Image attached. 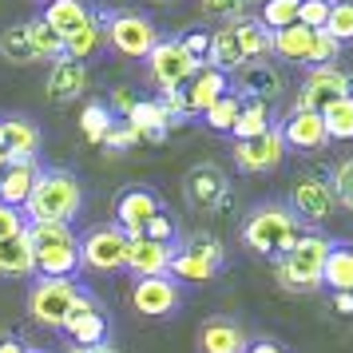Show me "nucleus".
I'll use <instances>...</instances> for the list:
<instances>
[{
    "label": "nucleus",
    "mask_w": 353,
    "mask_h": 353,
    "mask_svg": "<svg viewBox=\"0 0 353 353\" xmlns=\"http://www.w3.org/2000/svg\"><path fill=\"white\" fill-rule=\"evenodd\" d=\"M36 175H40L36 159H8L0 167V203L24 210V203H28V194L36 187Z\"/></svg>",
    "instance_id": "nucleus-22"
},
{
    "label": "nucleus",
    "mask_w": 353,
    "mask_h": 353,
    "mask_svg": "<svg viewBox=\"0 0 353 353\" xmlns=\"http://www.w3.org/2000/svg\"><path fill=\"white\" fill-rule=\"evenodd\" d=\"M325 254H330V239H325V234H314V230L302 234L286 254L274 262L278 286L290 290V294H314V290H321Z\"/></svg>",
    "instance_id": "nucleus-4"
},
{
    "label": "nucleus",
    "mask_w": 353,
    "mask_h": 353,
    "mask_svg": "<svg viewBox=\"0 0 353 353\" xmlns=\"http://www.w3.org/2000/svg\"><path fill=\"white\" fill-rule=\"evenodd\" d=\"M187 254H199V258H207V262H214L219 270L226 266V250H223V242L214 239V234H207V230H194L187 242H179Z\"/></svg>",
    "instance_id": "nucleus-41"
},
{
    "label": "nucleus",
    "mask_w": 353,
    "mask_h": 353,
    "mask_svg": "<svg viewBox=\"0 0 353 353\" xmlns=\"http://www.w3.org/2000/svg\"><path fill=\"white\" fill-rule=\"evenodd\" d=\"M24 230H28V219H24V210L4 207V203H0V239H17V234H24Z\"/></svg>",
    "instance_id": "nucleus-47"
},
{
    "label": "nucleus",
    "mask_w": 353,
    "mask_h": 353,
    "mask_svg": "<svg viewBox=\"0 0 353 353\" xmlns=\"http://www.w3.org/2000/svg\"><path fill=\"white\" fill-rule=\"evenodd\" d=\"M183 305V290L171 274H155V278H135L131 282V310L139 318H171Z\"/></svg>",
    "instance_id": "nucleus-11"
},
{
    "label": "nucleus",
    "mask_w": 353,
    "mask_h": 353,
    "mask_svg": "<svg viewBox=\"0 0 353 353\" xmlns=\"http://www.w3.org/2000/svg\"><path fill=\"white\" fill-rule=\"evenodd\" d=\"M143 239H151V242H179V226H175V219L167 214V210H159L151 223L143 226Z\"/></svg>",
    "instance_id": "nucleus-44"
},
{
    "label": "nucleus",
    "mask_w": 353,
    "mask_h": 353,
    "mask_svg": "<svg viewBox=\"0 0 353 353\" xmlns=\"http://www.w3.org/2000/svg\"><path fill=\"white\" fill-rule=\"evenodd\" d=\"M159 210H163V199L151 191V187H123V191L115 194V203H112L115 226H119L128 239H139L143 226L151 223Z\"/></svg>",
    "instance_id": "nucleus-14"
},
{
    "label": "nucleus",
    "mask_w": 353,
    "mask_h": 353,
    "mask_svg": "<svg viewBox=\"0 0 353 353\" xmlns=\"http://www.w3.org/2000/svg\"><path fill=\"white\" fill-rule=\"evenodd\" d=\"M123 258H128V234L115 223L92 226V230L80 234V270L115 274V270H123Z\"/></svg>",
    "instance_id": "nucleus-7"
},
{
    "label": "nucleus",
    "mask_w": 353,
    "mask_h": 353,
    "mask_svg": "<svg viewBox=\"0 0 353 353\" xmlns=\"http://www.w3.org/2000/svg\"><path fill=\"white\" fill-rule=\"evenodd\" d=\"M330 4L334 0H302V8H298V24H305V28H325V17H330Z\"/></svg>",
    "instance_id": "nucleus-46"
},
{
    "label": "nucleus",
    "mask_w": 353,
    "mask_h": 353,
    "mask_svg": "<svg viewBox=\"0 0 353 353\" xmlns=\"http://www.w3.org/2000/svg\"><path fill=\"white\" fill-rule=\"evenodd\" d=\"M0 353H28V345H24V341H20V337H0Z\"/></svg>",
    "instance_id": "nucleus-52"
},
{
    "label": "nucleus",
    "mask_w": 353,
    "mask_h": 353,
    "mask_svg": "<svg viewBox=\"0 0 353 353\" xmlns=\"http://www.w3.org/2000/svg\"><path fill=\"white\" fill-rule=\"evenodd\" d=\"M321 286L330 294H353V242H330Z\"/></svg>",
    "instance_id": "nucleus-26"
},
{
    "label": "nucleus",
    "mask_w": 353,
    "mask_h": 353,
    "mask_svg": "<svg viewBox=\"0 0 353 353\" xmlns=\"http://www.w3.org/2000/svg\"><path fill=\"white\" fill-rule=\"evenodd\" d=\"M310 48H314V28H305V24H290V28L270 32V52L282 56L286 64H310Z\"/></svg>",
    "instance_id": "nucleus-27"
},
{
    "label": "nucleus",
    "mask_w": 353,
    "mask_h": 353,
    "mask_svg": "<svg viewBox=\"0 0 353 353\" xmlns=\"http://www.w3.org/2000/svg\"><path fill=\"white\" fill-rule=\"evenodd\" d=\"M199 68H203V64H199L183 44H179V36L159 40V44L151 48V56H147V76H151V83L159 88L163 96H167V92H179V88L191 80Z\"/></svg>",
    "instance_id": "nucleus-8"
},
{
    "label": "nucleus",
    "mask_w": 353,
    "mask_h": 353,
    "mask_svg": "<svg viewBox=\"0 0 353 353\" xmlns=\"http://www.w3.org/2000/svg\"><path fill=\"white\" fill-rule=\"evenodd\" d=\"M337 56H341V44H337L325 28H318V32H314V48H310V64L305 68H330V64H337Z\"/></svg>",
    "instance_id": "nucleus-43"
},
{
    "label": "nucleus",
    "mask_w": 353,
    "mask_h": 353,
    "mask_svg": "<svg viewBox=\"0 0 353 353\" xmlns=\"http://www.w3.org/2000/svg\"><path fill=\"white\" fill-rule=\"evenodd\" d=\"M28 353H40V350H28Z\"/></svg>",
    "instance_id": "nucleus-55"
},
{
    "label": "nucleus",
    "mask_w": 353,
    "mask_h": 353,
    "mask_svg": "<svg viewBox=\"0 0 353 353\" xmlns=\"http://www.w3.org/2000/svg\"><path fill=\"white\" fill-rule=\"evenodd\" d=\"M246 353H286V345H278V341H266V337H262V341H250Z\"/></svg>",
    "instance_id": "nucleus-51"
},
{
    "label": "nucleus",
    "mask_w": 353,
    "mask_h": 353,
    "mask_svg": "<svg viewBox=\"0 0 353 353\" xmlns=\"http://www.w3.org/2000/svg\"><path fill=\"white\" fill-rule=\"evenodd\" d=\"M60 334L72 345H103V341H112V325H108L103 302H99L96 294L83 290L80 298H76V305H72V314L64 318V325H60Z\"/></svg>",
    "instance_id": "nucleus-9"
},
{
    "label": "nucleus",
    "mask_w": 353,
    "mask_h": 353,
    "mask_svg": "<svg viewBox=\"0 0 353 353\" xmlns=\"http://www.w3.org/2000/svg\"><path fill=\"white\" fill-rule=\"evenodd\" d=\"M40 17L48 20L52 28L68 40L72 32H80L83 24H88L92 8H88L83 0H44V12H40Z\"/></svg>",
    "instance_id": "nucleus-30"
},
{
    "label": "nucleus",
    "mask_w": 353,
    "mask_h": 353,
    "mask_svg": "<svg viewBox=\"0 0 353 353\" xmlns=\"http://www.w3.org/2000/svg\"><path fill=\"white\" fill-rule=\"evenodd\" d=\"M0 143L8 159H36L40 155V128L28 115H0Z\"/></svg>",
    "instance_id": "nucleus-23"
},
{
    "label": "nucleus",
    "mask_w": 353,
    "mask_h": 353,
    "mask_svg": "<svg viewBox=\"0 0 353 353\" xmlns=\"http://www.w3.org/2000/svg\"><path fill=\"white\" fill-rule=\"evenodd\" d=\"M250 4L254 0H203V12L207 17H219V20H239V17H246Z\"/></svg>",
    "instance_id": "nucleus-45"
},
{
    "label": "nucleus",
    "mask_w": 353,
    "mask_h": 353,
    "mask_svg": "<svg viewBox=\"0 0 353 353\" xmlns=\"http://www.w3.org/2000/svg\"><path fill=\"white\" fill-rule=\"evenodd\" d=\"M88 83H92V72H88V64H80V60H56L48 72V80H44V96L52 99V103H72V99H80L83 92H88Z\"/></svg>",
    "instance_id": "nucleus-19"
},
{
    "label": "nucleus",
    "mask_w": 353,
    "mask_h": 353,
    "mask_svg": "<svg viewBox=\"0 0 353 353\" xmlns=\"http://www.w3.org/2000/svg\"><path fill=\"white\" fill-rule=\"evenodd\" d=\"M246 64L239 44V32H234V20H226L223 28L210 32V52H207V68H219L223 76H234L239 68Z\"/></svg>",
    "instance_id": "nucleus-24"
},
{
    "label": "nucleus",
    "mask_w": 353,
    "mask_h": 353,
    "mask_svg": "<svg viewBox=\"0 0 353 353\" xmlns=\"http://www.w3.org/2000/svg\"><path fill=\"white\" fill-rule=\"evenodd\" d=\"M330 187H334V194H337V207L353 210V155H345V159L334 167Z\"/></svg>",
    "instance_id": "nucleus-42"
},
{
    "label": "nucleus",
    "mask_w": 353,
    "mask_h": 353,
    "mask_svg": "<svg viewBox=\"0 0 353 353\" xmlns=\"http://www.w3.org/2000/svg\"><path fill=\"white\" fill-rule=\"evenodd\" d=\"M321 123H325V139H341V143H350L353 139V96L334 99V103L321 112Z\"/></svg>",
    "instance_id": "nucleus-36"
},
{
    "label": "nucleus",
    "mask_w": 353,
    "mask_h": 353,
    "mask_svg": "<svg viewBox=\"0 0 353 353\" xmlns=\"http://www.w3.org/2000/svg\"><path fill=\"white\" fill-rule=\"evenodd\" d=\"M24 32H28V44H32V56H36V60H44V64L64 60V36L56 32V28H52L44 17L24 20Z\"/></svg>",
    "instance_id": "nucleus-31"
},
{
    "label": "nucleus",
    "mask_w": 353,
    "mask_h": 353,
    "mask_svg": "<svg viewBox=\"0 0 353 353\" xmlns=\"http://www.w3.org/2000/svg\"><path fill=\"white\" fill-rule=\"evenodd\" d=\"M286 207L298 214V223L302 226H318L337 210V194H334V187H330V179L298 175L294 179V187H290V203Z\"/></svg>",
    "instance_id": "nucleus-10"
},
{
    "label": "nucleus",
    "mask_w": 353,
    "mask_h": 353,
    "mask_svg": "<svg viewBox=\"0 0 353 353\" xmlns=\"http://www.w3.org/2000/svg\"><path fill=\"white\" fill-rule=\"evenodd\" d=\"M325 32L337 44H353V0H334L330 17H325Z\"/></svg>",
    "instance_id": "nucleus-40"
},
{
    "label": "nucleus",
    "mask_w": 353,
    "mask_h": 353,
    "mask_svg": "<svg viewBox=\"0 0 353 353\" xmlns=\"http://www.w3.org/2000/svg\"><path fill=\"white\" fill-rule=\"evenodd\" d=\"M68 353H123V350H115L112 341H103V345H72Z\"/></svg>",
    "instance_id": "nucleus-53"
},
{
    "label": "nucleus",
    "mask_w": 353,
    "mask_h": 353,
    "mask_svg": "<svg viewBox=\"0 0 353 353\" xmlns=\"http://www.w3.org/2000/svg\"><path fill=\"white\" fill-rule=\"evenodd\" d=\"M282 131V139H286V151H321V147L330 143L325 139V123H321L318 112H302V108H290V115L278 123Z\"/></svg>",
    "instance_id": "nucleus-20"
},
{
    "label": "nucleus",
    "mask_w": 353,
    "mask_h": 353,
    "mask_svg": "<svg viewBox=\"0 0 353 353\" xmlns=\"http://www.w3.org/2000/svg\"><path fill=\"white\" fill-rule=\"evenodd\" d=\"M341 96H353V76H345L341 68H310V76H305L302 92H298V103L294 108H302V112H325L334 99Z\"/></svg>",
    "instance_id": "nucleus-13"
},
{
    "label": "nucleus",
    "mask_w": 353,
    "mask_h": 353,
    "mask_svg": "<svg viewBox=\"0 0 353 353\" xmlns=\"http://www.w3.org/2000/svg\"><path fill=\"white\" fill-rule=\"evenodd\" d=\"M0 60H8V64H36L32 56V44H28V32H24V24H8L4 32H0Z\"/></svg>",
    "instance_id": "nucleus-37"
},
{
    "label": "nucleus",
    "mask_w": 353,
    "mask_h": 353,
    "mask_svg": "<svg viewBox=\"0 0 353 353\" xmlns=\"http://www.w3.org/2000/svg\"><path fill=\"white\" fill-rule=\"evenodd\" d=\"M183 194H187V207L191 210L210 214V210H219L226 203L230 183H226L223 167H214V163H199V167H191V171L183 175Z\"/></svg>",
    "instance_id": "nucleus-15"
},
{
    "label": "nucleus",
    "mask_w": 353,
    "mask_h": 353,
    "mask_svg": "<svg viewBox=\"0 0 353 353\" xmlns=\"http://www.w3.org/2000/svg\"><path fill=\"white\" fill-rule=\"evenodd\" d=\"M230 92H239L242 99H262V103H270V99L282 96V76H278V68L266 64V60H250V64H242L234 72V88Z\"/></svg>",
    "instance_id": "nucleus-18"
},
{
    "label": "nucleus",
    "mask_w": 353,
    "mask_h": 353,
    "mask_svg": "<svg viewBox=\"0 0 353 353\" xmlns=\"http://www.w3.org/2000/svg\"><path fill=\"white\" fill-rule=\"evenodd\" d=\"M239 112H242V96H239V92H226V96H219L207 112H203V123H207L210 131H226V135H230Z\"/></svg>",
    "instance_id": "nucleus-38"
},
{
    "label": "nucleus",
    "mask_w": 353,
    "mask_h": 353,
    "mask_svg": "<svg viewBox=\"0 0 353 353\" xmlns=\"http://www.w3.org/2000/svg\"><path fill=\"white\" fill-rule=\"evenodd\" d=\"M270 108L262 103V99H242V112L239 119H234V128H230V135H234V143L239 139H254V135H262V131H270Z\"/></svg>",
    "instance_id": "nucleus-34"
},
{
    "label": "nucleus",
    "mask_w": 353,
    "mask_h": 353,
    "mask_svg": "<svg viewBox=\"0 0 353 353\" xmlns=\"http://www.w3.org/2000/svg\"><path fill=\"white\" fill-rule=\"evenodd\" d=\"M36 254V278H76L80 274V234L68 223H28Z\"/></svg>",
    "instance_id": "nucleus-3"
},
{
    "label": "nucleus",
    "mask_w": 353,
    "mask_h": 353,
    "mask_svg": "<svg viewBox=\"0 0 353 353\" xmlns=\"http://www.w3.org/2000/svg\"><path fill=\"white\" fill-rule=\"evenodd\" d=\"M115 123H119V119L112 115V108H108L103 99H88V103H83L80 131H83V139H88V143H103V139H108V131H112Z\"/></svg>",
    "instance_id": "nucleus-33"
},
{
    "label": "nucleus",
    "mask_w": 353,
    "mask_h": 353,
    "mask_svg": "<svg viewBox=\"0 0 353 353\" xmlns=\"http://www.w3.org/2000/svg\"><path fill=\"white\" fill-rule=\"evenodd\" d=\"M337 314H353V294H334Z\"/></svg>",
    "instance_id": "nucleus-54"
},
{
    "label": "nucleus",
    "mask_w": 353,
    "mask_h": 353,
    "mask_svg": "<svg viewBox=\"0 0 353 353\" xmlns=\"http://www.w3.org/2000/svg\"><path fill=\"white\" fill-rule=\"evenodd\" d=\"M103 36H108V44H112L119 56H128V60H147L151 48L163 40L159 28L151 24V17H143V12H128V8H119V12H103Z\"/></svg>",
    "instance_id": "nucleus-6"
},
{
    "label": "nucleus",
    "mask_w": 353,
    "mask_h": 353,
    "mask_svg": "<svg viewBox=\"0 0 353 353\" xmlns=\"http://www.w3.org/2000/svg\"><path fill=\"white\" fill-rule=\"evenodd\" d=\"M234 32H239V44H242L246 64L270 56V28H266L258 17H239V20H234Z\"/></svg>",
    "instance_id": "nucleus-32"
},
{
    "label": "nucleus",
    "mask_w": 353,
    "mask_h": 353,
    "mask_svg": "<svg viewBox=\"0 0 353 353\" xmlns=\"http://www.w3.org/2000/svg\"><path fill=\"white\" fill-rule=\"evenodd\" d=\"M226 92H230V76H223L219 68L203 64L191 80L179 88V96H183V112L187 115H203L210 103H214L219 96H226Z\"/></svg>",
    "instance_id": "nucleus-17"
},
{
    "label": "nucleus",
    "mask_w": 353,
    "mask_h": 353,
    "mask_svg": "<svg viewBox=\"0 0 353 353\" xmlns=\"http://www.w3.org/2000/svg\"><path fill=\"white\" fill-rule=\"evenodd\" d=\"M80 294H83V286L76 278H32V290H28V318H32L36 325L60 334V325H64V318L72 314V305H76Z\"/></svg>",
    "instance_id": "nucleus-5"
},
{
    "label": "nucleus",
    "mask_w": 353,
    "mask_h": 353,
    "mask_svg": "<svg viewBox=\"0 0 353 353\" xmlns=\"http://www.w3.org/2000/svg\"><path fill=\"white\" fill-rule=\"evenodd\" d=\"M179 44H183V48L191 52V56L199 60V64H207V52H210V32H203V28H191L187 36H179Z\"/></svg>",
    "instance_id": "nucleus-48"
},
{
    "label": "nucleus",
    "mask_w": 353,
    "mask_h": 353,
    "mask_svg": "<svg viewBox=\"0 0 353 353\" xmlns=\"http://www.w3.org/2000/svg\"><path fill=\"white\" fill-rule=\"evenodd\" d=\"M0 278H36V254L28 234L0 239Z\"/></svg>",
    "instance_id": "nucleus-28"
},
{
    "label": "nucleus",
    "mask_w": 353,
    "mask_h": 353,
    "mask_svg": "<svg viewBox=\"0 0 353 353\" xmlns=\"http://www.w3.org/2000/svg\"><path fill=\"white\" fill-rule=\"evenodd\" d=\"M131 128L139 131V139H151V143H163L167 139V131H171V115L163 108V99H135V108L128 112Z\"/></svg>",
    "instance_id": "nucleus-25"
},
{
    "label": "nucleus",
    "mask_w": 353,
    "mask_h": 353,
    "mask_svg": "<svg viewBox=\"0 0 353 353\" xmlns=\"http://www.w3.org/2000/svg\"><path fill=\"white\" fill-rule=\"evenodd\" d=\"M103 44H108V36H103V12H92L80 32H72L64 40V56H68V60H80V64H88L92 56H99V48H103Z\"/></svg>",
    "instance_id": "nucleus-29"
},
{
    "label": "nucleus",
    "mask_w": 353,
    "mask_h": 353,
    "mask_svg": "<svg viewBox=\"0 0 353 353\" xmlns=\"http://www.w3.org/2000/svg\"><path fill=\"white\" fill-rule=\"evenodd\" d=\"M108 108H112V115H115V119H128V112L135 108V96H131L128 88H115V92H112V99H108Z\"/></svg>",
    "instance_id": "nucleus-50"
},
{
    "label": "nucleus",
    "mask_w": 353,
    "mask_h": 353,
    "mask_svg": "<svg viewBox=\"0 0 353 353\" xmlns=\"http://www.w3.org/2000/svg\"><path fill=\"white\" fill-rule=\"evenodd\" d=\"M298 8H302V0H266L262 12H258V20H262L270 32H278V28L298 24Z\"/></svg>",
    "instance_id": "nucleus-39"
},
{
    "label": "nucleus",
    "mask_w": 353,
    "mask_h": 353,
    "mask_svg": "<svg viewBox=\"0 0 353 353\" xmlns=\"http://www.w3.org/2000/svg\"><path fill=\"white\" fill-rule=\"evenodd\" d=\"M135 143H139V131L131 128V123H123V119H119V123L108 131V139H103V147H115V151H123V147H135Z\"/></svg>",
    "instance_id": "nucleus-49"
},
{
    "label": "nucleus",
    "mask_w": 353,
    "mask_h": 353,
    "mask_svg": "<svg viewBox=\"0 0 353 353\" xmlns=\"http://www.w3.org/2000/svg\"><path fill=\"white\" fill-rule=\"evenodd\" d=\"M83 210V187L80 179L64 171V167H40V175H36V187L28 194V203H24V219L28 223H68Z\"/></svg>",
    "instance_id": "nucleus-1"
},
{
    "label": "nucleus",
    "mask_w": 353,
    "mask_h": 353,
    "mask_svg": "<svg viewBox=\"0 0 353 353\" xmlns=\"http://www.w3.org/2000/svg\"><path fill=\"white\" fill-rule=\"evenodd\" d=\"M282 159H286V139H282L278 123L270 131L254 135V139H239L234 143V167L242 175H270V171L282 167Z\"/></svg>",
    "instance_id": "nucleus-12"
},
{
    "label": "nucleus",
    "mask_w": 353,
    "mask_h": 353,
    "mask_svg": "<svg viewBox=\"0 0 353 353\" xmlns=\"http://www.w3.org/2000/svg\"><path fill=\"white\" fill-rule=\"evenodd\" d=\"M194 341H199V353H246V345H250L246 330L234 318H223V314L203 321Z\"/></svg>",
    "instance_id": "nucleus-21"
},
{
    "label": "nucleus",
    "mask_w": 353,
    "mask_h": 353,
    "mask_svg": "<svg viewBox=\"0 0 353 353\" xmlns=\"http://www.w3.org/2000/svg\"><path fill=\"white\" fill-rule=\"evenodd\" d=\"M302 234H305L302 223H298V214L286 203H258L242 219V246L262 258H270V262H278Z\"/></svg>",
    "instance_id": "nucleus-2"
},
{
    "label": "nucleus",
    "mask_w": 353,
    "mask_h": 353,
    "mask_svg": "<svg viewBox=\"0 0 353 353\" xmlns=\"http://www.w3.org/2000/svg\"><path fill=\"white\" fill-rule=\"evenodd\" d=\"M179 242H151V239H128V258H123V270H131L135 278H155V274L171 270V258H175Z\"/></svg>",
    "instance_id": "nucleus-16"
},
{
    "label": "nucleus",
    "mask_w": 353,
    "mask_h": 353,
    "mask_svg": "<svg viewBox=\"0 0 353 353\" xmlns=\"http://www.w3.org/2000/svg\"><path fill=\"white\" fill-rule=\"evenodd\" d=\"M167 274H171L175 282H210V278L219 274V266H214V262H207V258H199V254H187V250L179 246Z\"/></svg>",
    "instance_id": "nucleus-35"
}]
</instances>
